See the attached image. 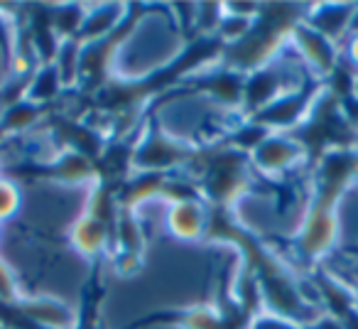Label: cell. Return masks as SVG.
I'll list each match as a JSON object with an SVG mask.
<instances>
[{"mask_svg": "<svg viewBox=\"0 0 358 329\" xmlns=\"http://www.w3.org/2000/svg\"><path fill=\"white\" fill-rule=\"evenodd\" d=\"M358 180V148L334 150L314 164L312 200L292 239L294 253L317 265L338 239V202Z\"/></svg>", "mask_w": 358, "mask_h": 329, "instance_id": "1", "label": "cell"}, {"mask_svg": "<svg viewBox=\"0 0 358 329\" xmlns=\"http://www.w3.org/2000/svg\"><path fill=\"white\" fill-rule=\"evenodd\" d=\"M307 6H260L250 32L236 45L224 47L221 59L226 69L248 76L265 69L292 40V32L304 20Z\"/></svg>", "mask_w": 358, "mask_h": 329, "instance_id": "2", "label": "cell"}, {"mask_svg": "<svg viewBox=\"0 0 358 329\" xmlns=\"http://www.w3.org/2000/svg\"><path fill=\"white\" fill-rule=\"evenodd\" d=\"M289 135L302 145L307 160H312L314 164L334 150L358 148V128L343 115L336 96L327 86L319 94L317 104L312 106L307 118Z\"/></svg>", "mask_w": 358, "mask_h": 329, "instance_id": "3", "label": "cell"}, {"mask_svg": "<svg viewBox=\"0 0 358 329\" xmlns=\"http://www.w3.org/2000/svg\"><path fill=\"white\" fill-rule=\"evenodd\" d=\"M250 167L253 164H250L248 155L234 148L216 150L211 153V158H206L196 185H199L201 197L211 204V209L231 211V206L241 197H245V192L253 185Z\"/></svg>", "mask_w": 358, "mask_h": 329, "instance_id": "4", "label": "cell"}, {"mask_svg": "<svg viewBox=\"0 0 358 329\" xmlns=\"http://www.w3.org/2000/svg\"><path fill=\"white\" fill-rule=\"evenodd\" d=\"M201 150L194 143L177 138L167 133L157 120L150 118L143 135L133 148V172H157L167 175L174 167H182L187 162H194Z\"/></svg>", "mask_w": 358, "mask_h": 329, "instance_id": "5", "label": "cell"}, {"mask_svg": "<svg viewBox=\"0 0 358 329\" xmlns=\"http://www.w3.org/2000/svg\"><path fill=\"white\" fill-rule=\"evenodd\" d=\"M143 13H145L143 6H128L123 22H120L110 35H106L103 40L86 42V45L79 42L81 50H79V76H76V84L86 86V89H91V91H99L101 86L108 81V71H110V64H113L115 52H118V47L135 32Z\"/></svg>", "mask_w": 358, "mask_h": 329, "instance_id": "6", "label": "cell"}, {"mask_svg": "<svg viewBox=\"0 0 358 329\" xmlns=\"http://www.w3.org/2000/svg\"><path fill=\"white\" fill-rule=\"evenodd\" d=\"M322 91L324 81H304L299 89L280 94L273 104H268L265 108H260L258 113L248 115V118L253 123L263 125L270 133H289L307 118Z\"/></svg>", "mask_w": 358, "mask_h": 329, "instance_id": "7", "label": "cell"}, {"mask_svg": "<svg viewBox=\"0 0 358 329\" xmlns=\"http://www.w3.org/2000/svg\"><path fill=\"white\" fill-rule=\"evenodd\" d=\"M10 309L17 317L42 329H79V314L74 312V307L55 295H25Z\"/></svg>", "mask_w": 358, "mask_h": 329, "instance_id": "8", "label": "cell"}, {"mask_svg": "<svg viewBox=\"0 0 358 329\" xmlns=\"http://www.w3.org/2000/svg\"><path fill=\"white\" fill-rule=\"evenodd\" d=\"M248 158L250 164H253L260 175L273 177V175H285L289 167L307 160V155H304L302 145L289 133H270Z\"/></svg>", "mask_w": 358, "mask_h": 329, "instance_id": "9", "label": "cell"}, {"mask_svg": "<svg viewBox=\"0 0 358 329\" xmlns=\"http://www.w3.org/2000/svg\"><path fill=\"white\" fill-rule=\"evenodd\" d=\"M30 172L37 180H50L57 185H94L99 180L94 160L74 150H62L47 162L35 164Z\"/></svg>", "mask_w": 358, "mask_h": 329, "instance_id": "10", "label": "cell"}, {"mask_svg": "<svg viewBox=\"0 0 358 329\" xmlns=\"http://www.w3.org/2000/svg\"><path fill=\"white\" fill-rule=\"evenodd\" d=\"M289 42L297 47L299 57H302V59L312 66L314 76H317L319 81H327L329 76L334 74V69L338 66V62H341V59H338L336 42H331L329 37H324L322 32H317L312 25H307L304 20L294 27L292 40H289Z\"/></svg>", "mask_w": 358, "mask_h": 329, "instance_id": "11", "label": "cell"}, {"mask_svg": "<svg viewBox=\"0 0 358 329\" xmlns=\"http://www.w3.org/2000/svg\"><path fill=\"white\" fill-rule=\"evenodd\" d=\"M167 229L174 239L185 241V244L206 241L209 209H206L201 202H179V204H169Z\"/></svg>", "mask_w": 358, "mask_h": 329, "instance_id": "12", "label": "cell"}, {"mask_svg": "<svg viewBox=\"0 0 358 329\" xmlns=\"http://www.w3.org/2000/svg\"><path fill=\"white\" fill-rule=\"evenodd\" d=\"M356 8V3H319V6H307L304 22L338 45L341 37H348Z\"/></svg>", "mask_w": 358, "mask_h": 329, "instance_id": "13", "label": "cell"}, {"mask_svg": "<svg viewBox=\"0 0 358 329\" xmlns=\"http://www.w3.org/2000/svg\"><path fill=\"white\" fill-rule=\"evenodd\" d=\"M140 324H172L177 329H224L221 314L216 309V304L211 302H199L189 304L182 309H164V312H155L150 317H145L143 322H135V327Z\"/></svg>", "mask_w": 358, "mask_h": 329, "instance_id": "14", "label": "cell"}, {"mask_svg": "<svg viewBox=\"0 0 358 329\" xmlns=\"http://www.w3.org/2000/svg\"><path fill=\"white\" fill-rule=\"evenodd\" d=\"M110 239H113V231H110L101 219L86 214V211H81V214L74 219V224L69 226L71 248H74L79 255H84V258L94 260V258H99V255H103Z\"/></svg>", "mask_w": 358, "mask_h": 329, "instance_id": "15", "label": "cell"}, {"mask_svg": "<svg viewBox=\"0 0 358 329\" xmlns=\"http://www.w3.org/2000/svg\"><path fill=\"white\" fill-rule=\"evenodd\" d=\"M187 84L194 86L199 94H206L216 104L226 108H243V86L245 76L234 69H221L214 76H199V79H187Z\"/></svg>", "mask_w": 358, "mask_h": 329, "instance_id": "16", "label": "cell"}, {"mask_svg": "<svg viewBox=\"0 0 358 329\" xmlns=\"http://www.w3.org/2000/svg\"><path fill=\"white\" fill-rule=\"evenodd\" d=\"M164 177L167 175H157V172H133L115 190L118 206L125 211H138V206H143L145 202L159 200Z\"/></svg>", "mask_w": 358, "mask_h": 329, "instance_id": "17", "label": "cell"}, {"mask_svg": "<svg viewBox=\"0 0 358 329\" xmlns=\"http://www.w3.org/2000/svg\"><path fill=\"white\" fill-rule=\"evenodd\" d=\"M285 91L287 89H282V81H280V74H275L273 64L265 66V69H258L245 76L243 108L248 111V115H253V113H258L260 108H265L268 104H273Z\"/></svg>", "mask_w": 358, "mask_h": 329, "instance_id": "18", "label": "cell"}, {"mask_svg": "<svg viewBox=\"0 0 358 329\" xmlns=\"http://www.w3.org/2000/svg\"><path fill=\"white\" fill-rule=\"evenodd\" d=\"M314 285H317L329 314H334V317H338V319H346L348 314H353L356 293H353L351 288H346L336 275L327 273L322 265H317V270H314Z\"/></svg>", "mask_w": 358, "mask_h": 329, "instance_id": "19", "label": "cell"}, {"mask_svg": "<svg viewBox=\"0 0 358 329\" xmlns=\"http://www.w3.org/2000/svg\"><path fill=\"white\" fill-rule=\"evenodd\" d=\"M45 113H47V106L35 104V101L25 99V96L13 101V104H6L3 106V113H0V140L30 130L37 120H42Z\"/></svg>", "mask_w": 358, "mask_h": 329, "instance_id": "20", "label": "cell"}, {"mask_svg": "<svg viewBox=\"0 0 358 329\" xmlns=\"http://www.w3.org/2000/svg\"><path fill=\"white\" fill-rule=\"evenodd\" d=\"M125 10H128V6H118V3H106V6L86 8L84 27H81V32H79L76 40H79L81 45L103 40L106 35H110V32L123 22Z\"/></svg>", "mask_w": 358, "mask_h": 329, "instance_id": "21", "label": "cell"}, {"mask_svg": "<svg viewBox=\"0 0 358 329\" xmlns=\"http://www.w3.org/2000/svg\"><path fill=\"white\" fill-rule=\"evenodd\" d=\"M64 89V81L59 76V69H57L55 62L50 64H40L35 69V74L27 79L25 84V99L35 101V104H42L47 106L50 101H55L59 96V91Z\"/></svg>", "mask_w": 358, "mask_h": 329, "instance_id": "22", "label": "cell"}, {"mask_svg": "<svg viewBox=\"0 0 358 329\" xmlns=\"http://www.w3.org/2000/svg\"><path fill=\"white\" fill-rule=\"evenodd\" d=\"M113 241L118 251L145 255V231H143V224H140L138 211L120 209L118 219H115V226H113Z\"/></svg>", "mask_w": 358, "mask_h": 329, "instance_id": "23", "label": "cell"}, {"mask_svg": "<svg viewBox=\"0 0 358 329\" xmlns=\"http://www.w3.org/2000/svg\"><path fill=\"white\" fill-rule=\"evenodd\" d=\"M84 20H86V6H79V3H66V6L50 8L52 30L57 32V37L62 42L76 40L81 27H84Z\"/></svg>", "mask_w": 358, "mask_h": 329, "instance_id": "24", "label": "cell"}, {"mask_svg": "<svg viewBox=\"0 0 358 329\" xmlns=\"http://www.w3.org/2000/svg\"><path fill=\"white\" fill-rule=\"evenodd\" d=\"M22 298H25V293L20 290L15 270H13L10 263L0 255V304L13 307V304H17Z\"/></svg>", "mask_w": 358, "mask_h": 329, "instance_id": "25", "label": "cell"}, {"mask_svg": "<svg viewBox=\"0 0 358 329\" xmlns=\"http://www.w3.org/2000/svg\"><path fill=\"white\" fill-rule=\"evenodd\" d=\"M20 209V190L10 177H0V221H8Z\"/></svg>", "mask_w": 358, "mask_h": 329, "instance_id": "26", "label": "cell"}, {"mask_svg": "<svg viewBox=\"0 0 358 329\" xmlns=\"http://www.w3.org/2000/svg\"><path fill=\"white\" fill-rule=\"evenodd\" d=\"M143 258L145 255H138V253H128V251H113L110 255V265H113L115 275H123V278H133V275L140 273L143 268Z\"/></svg>", "mask_w": 358, "mask_h": 329, "instance_id": "27", "label": "cell"}, {"mask_svg": "<svg viewBox=\"0 0 358 329\" xmlns=\"http://www.w3.org/2000/svg\"><path fill=\"white\" fill-rule=\"evenodd\" d=\"M250 329H304V327L299 322H294V319L282 317V314L260 312L258 317L253 319V327Z\"/></svg>", "mask_w": 358, "mask_h": 329, "instance_id": "28", "label": "cell"}, {"mask_svg": "<svg viewBox=\"0 0 358 329\" xmlns=\"http://www.w3.org/2000/svg\"><path fill=\"white\" fill-rule=\"evenodd\" d=\"M304 329H346V324H343V319L334 317V314L322 312L314 322L304 324Z\"/></svg>", "mask_w": 358, "mask_h": 329, "instance_id": "29", "label": "cell"}, {"mask_svg": "<svg viewBox=\"0 0 358 329\" xmlns=\"http://www.w3.org/2000/svg\"><path fill=\"white\" fill-rule=\"evenodd\" d=\"M346 64H351L358 71V35H348L346 45Z\"/></svg>", "mask_w": 358, "mask_h": 329, "instance_id": "30", "label": "cell"}, {"mask_svg": "<svg viewBox=\"0 0 358 329\" xmlns=\"http://www.w3.org/2000/svg\"><path fill=\"white\" fill-rule=\"evenodd\" d=\"M343 324H346V329H358V314H348L346 319H343Z\"/></svg>", "mask_w": 358, "mask_h": 329, "instance_id": "31", "label": "cell"}, {"mask_svg": "<svg viewBox=\"0 0 358 329\" xmlns=\"http://www.w3.org/2000/svg\"><path fill=\"white\" fill-rule=\"evenodd\" d=\"M348 35H358V8H356V15H353V20H351V30H348Z\"/></svg>", "mask_w": 358, "mask_h": 329, "instance_id": "32", "label": "cell"}, {"mask_svg": "<svg viewBox=\"0 0 358 329\" xmlns=\"http://www.w3.org/2000/svg\"><path fill=\"white\" fill-rule=\"evenodd\" d=\"M353 293H356V300H353V312H356V314H358V288H356V290H353Z\"/></svg>", "mask_w": 358, "mask_h": 329, "instance_id": "33", "label": "cell"}, {"mask_svg": "<svg viewBox=\"0 0 358 329\" xmlns=\"http://www.w3.org/2000/svg\"><path fill=\"white\" fill-rule=\"evenodd\" d=\"M0 329H15V327H10V324H6V322H0Z\"/></svg>", "mask_w": 358, "mask_h": 329, "instance_id": "34", "label": "cell"}, {"mask_svg": "<svg viewBox=\"0 0 358 329\" xmlns=\"http://www.w3.org/2000/svg\"><path fill=\"white\" fill-rule=\"evenodd\" d=\"M0 113H3V106H0Z\"/></svg>", "mask_w": 358, "mask_h": 329, "instance_id": "35", "label": "cell"}]
</instances>
